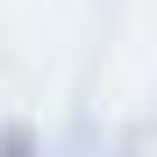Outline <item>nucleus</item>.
Wrapping results in <instances>:
<instances>
[{
    "instance_id": "1",
    "label": "nucleus",
    "mask_w": 157,
    "mask_h": 157,
    "mask_svg": "<svg viewBox=\"0 0 157 157\" xmlns=\"http://www.w3.org/2000/svg\"><path fill=\"white\" fill-rule=\"evenodd\" d=\"M21 150H29V143H21L14 128H7V136H0V157H21Z\"/></svg>"
}]
</instances>
